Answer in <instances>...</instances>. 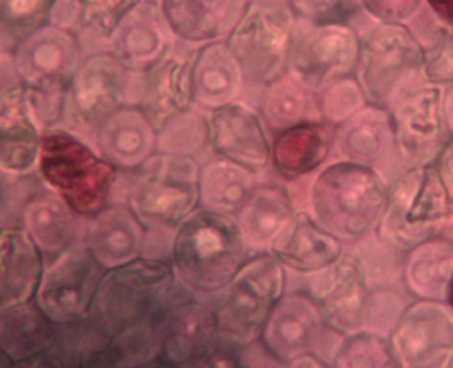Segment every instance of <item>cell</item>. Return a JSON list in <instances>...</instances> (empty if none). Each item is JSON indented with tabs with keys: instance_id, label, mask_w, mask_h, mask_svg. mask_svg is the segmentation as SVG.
<instances>
[{
	"instance_id": "cell-1",
	"label": "cell",
	"mask_w": 453,
	"mask_h": 368,
	"mask_svg": "<svg viewBox=\"0 0 453 368\" xmlns=\"http://www.w3.org/2000/svg\"><path fill=\"white\" fill-rule=\"evenodd\" d=\"M188 294L191 290L178 280L171 263L140 256L104 272L88 319L113 338L127 329L159 321L169 305Z\"/></svg>"
},
{
	"instance_id": "cell-2",
	"label": "cell",
	"mask_w": 453,
	"mask_h": 368,
	"mask_svg": "<svg viewBox=\"0 0 453 368\" xmlns=\"http://www.w3.org/2000/svg\"><path fill=\"white\" fill-rule=\"evenodd\" d=\"M250 253L235 217L203 207L176 229L171 248L178 280L200 295L224 292Z\"/></svg>"
},
{
	"instance_id": "cell-3",
	"label": "cell",
	"mask_w": 453,
	"mask_h": 368,
	"mask_svg": "<svg viewBox=\"0 0 453 368\" xmlns=\"http://www.w3.org/2000/svg\"><path fill=\"white\" fill-rule=\"evenodd\" d=\"M388 183L373 167L334 161L319 171L309 189L311 213L346 244L373 234L384 215Z\"/></svg>"
},
{
	"instance_id": "cell-4",
	"label": "cell",
	"mask_w": 453,
	"mask_h": 368,
	"mask_svg": "<svg viewBox=\"0 0 453 368\" xmlns=\"http://www.w3.org/2000/svg\"><path fill=\"white\" fill-rule=\"evenodd\" d=\"M36 171L51 193L86 218L108 207L118 174L99 150L67 130L46 132Z\"/></svg>"
},
{
	"instance_id": "cell-5",
	"label": "cell",
	"mask_w": 453,
	"mask_h": 368,
	"mask_svg": "<svg viewBox=\"0 0 453 368\" xmlns=\"http://www.w3.org/2000/svg\"><path fill=\"white\" fill-rule=\"evenodd\" d=\"M453 218L452 202L436 162L404 167L388 184L386 210L377 235L388 246L408 253L411 248L441 235Z\"/></svg>"
},
{
	"instance_id": "cell-6",
	"label": "cell",
	"mask_w": 453,
	"mask_h": 368,
	"mask_svg": "<svg viewBox=\"0 0 453 368\" xmlns=\"http://www.w3.org/2000/svg\"><path fill=\"white\" fill-rule=\"evenodd\" d=\"M370 104L390 110L425 77V46L408 24H377L360 36L355 67Z\"/></svg>"
},
{
	"instance_id": "cell-7",
	"label": "cell",
	"mask_w": 453,
	"mask_h": 368,
	"mask_svg": "<svg viewBox=\"0 0 453 368\" xmlns=\"http://www.w3.org/2000/svg\"><path fill=\"white\" fill-rule=\"evenodd\" d=\"M287 292V268L272 253L250 261L224 288L215 309L219 343L241 349L259 341L273 309Z\"/></svg>"
},
{
	"instance_id": "cell-8",
	"label": "cell",
	"mask_w": 453,
	"mask_h": 368,
	"mask_svg": "<svg viewBox=\"0 0 453 368\" xmlns=\"http://www.w3.org/2000/svg\"><path fill=\"white\" fill-rule=\"evenodd\" d=\"M200 169L196 157L156 152L132 171L127 205L145 227L176 230L200 208Z\"/></svg>"
},
{
	"instance_id": "cell-9",
	"label": "cell",
	"mask_w": 453,
	"mask_h": 368,
	"mask_svg": "<svg viewBox=\"0 0 453 368\" xmlns=\"http://www.w3.org/2000/svg\"><path fill=\"white\" fill-rule=\"evenodd\" d=\"M296 18L290 7L278 2H252L241 21L226 36L244 82L268 86L288 72Z\"/></svg>"
},
{
	"instance_id": "cell-10",
	"label": "cell",
	"mask_w": 453,
	"mask_h": 368,
	"mask_svg": "<svg viewBox=\"0 0 453 368\" xmlns=\"http://www.w3.org/2000/svg\"><path fill=\"white\" fill-rule=\"evenodd\" d=\"M360 36L346 23H305L296 19L288 72L309 89L320 92L353 75Z\"/></svg>"
},
{
	"instance_id": "cell-11",
	"label": "cell",
	"mask_w": 453,
	"mask_h": 368,
	"mask_svg": "<svg viewBox=\"0 0 453 368\" xmlns=\"http://www.w3.org/2000/svg\"><path fill=\"white\" fill-rule=\"evenodd\" d=\"M104 272L84 244H75L45 263L33 300L57 326L84 321Z\"/></svg>"
},
{
	"instance_id": "cell-12",
	"label": "cell",
	"mask_w": 453,
	"mask_h": 368,
	"mask_svg": "<svg viewBox=\"0 0 453 368\" xmlns=\"http://www.w3.org/2000/svg\"><path fill=\"white\" fill-rule=\"evenodd\" d=\"M388 338L399 367H450L453 309L447 302L412 300L397 316L388 331Z\"/></svg>"
},
{
	"instance_id": "cell-13",
	"label": "cell",
	"mask_w": 453,
	"mask_h": 368,
	"mask_svg": "<svg viewBox=\"0 0 453 368\" xmlns=\"http://www.w3.org/2000/svg\"><path fill=\"white\" fill-rule=\"evenodd\" d=\"M443 89L423 82L403 94L388 110L397 159L404 167L436 161L450 137L443 113Z\"/></svg>"
},
{
	"instance_id": "cell-14",
	"label": "cell",
	"mask_w": 453,
	"mask_h": 368,
	"mask_svg": "<svg viewBox=\"0 0 453 368\" xmlns=\"http://www.w3.org/2000/svg\"><path fill=\"white\" fill-rule=\"evenodd\" d=\"M303 278V290L318 303L333 333L342 336L365 327L373 288L353 254L344 253L334 264Z\"/></svg>"
},
{
	"instance_id": "cell-15",
	"label": "cell",
	"mask_w": 453,
	"mask_h": 368,
	"mask_svg": "<svg viewBox=\"0 0 453 368\" xmlns=\"http://www.w3.org/2000/svg\"><path fill=\"white\" fill-rule=\"evenodd\" d=\"M326 329L318 303L300 288L285 292L276 303L259 341L274 362L290 367L305 355H318Z\"/></svg>"
},
{
	"instance_id": "cell-16",
	"label": "cell",
	"mask_w": 453,
	"mask_h": 368,
	"mask_svg": "<svg viewBox=\"0 0 453 368\" xmlns=\"http://www.w3.org/2000/svg\"><path fill=\"white\" fill-rule=\"evenodd\" d=\"M159 362L174 367L204 365L217 349L215 309L193 297V292L167 307L160 319Z\"/></svg>"
},
{
	"instance_id": "cell-17",
	"label": "cell",
	"mask_w": 453,
	"mask_h": 368,
	"mask_svg": "<svg viewBox=\"0 0 453 368\" xmlns=\"http://www.w3.org/2000/svg\"><path fill=\"white\" fill-rule=\"evenodd\" d=\"M210 147L228 161L237 162L252 172H261L272 164V138L259 111L234 101L211 110Z\"/></svg>"
},
{
	"instance_id": "cell-18",
	"label": "cell",
	"mask_w": 453,
	"mask_h": 368,
	"mask_svg": "<svg viewBox=\"0 0 453 368\" xmlns=\"http://www.w3.org/2000/svg\"><path fill=\"white\" fill-rule=\"evenodd\" d=\"M125 86V67L118 58L94 55L73 75L70 89L72 115L79 125L99 130L121 108Z\"/></svg>"
},
{
	"instance_id": "cell-19",
	"label": "cell",
	"mask_w": 453,
	"mask_h": 368,
	"mask_svg": "<svg viewBox=\"0 0 453 368\" xmlns=\"http://www.w3.org/2000/svg\"><path fill=\"white\" fill-rule=\"evenodd\" d=\"M31 94L24 89L9 92L0 104V172L26 176L38 165L43 132Z\"/></svg>"
},
{
	"instance_id": "cell-20",
	"label": "cell",
	"mask_w": 453,
	"mask_h": 368,
	"mask_svg": "<svg viewBox=\"0 0 453 368\" xmlns=\"http://www.w3.org/2000/svg\"><path fill=\"white\" fill-rule=\"evenodd\" d=\"M270 253L290 272L307 276L334 264L346 253V242L322 227L311 211L296 210L276 237Z\"/></svg>"
},
{
	"instance_id": "cell-21",
	"label": "cell",
	"mask_w": 453,
	"mask_h": 368,
	"mask_svg": "<svg viewBox=\"0 0 453 368\" xmlns=\"http://www.w3.org/2000/svg\"><path fill=\"white\" fill-rule=\"evenodd\" d=\"M333 150L342 161L357 162L382 169L392 161L399 162L390 111L366 104L333 130Z\"/></svg>"
},
{
	"instance_id": "cell-22",
	"label": "cell",
	"mask_w": 453,
	"mask_h": 368,
	"mask_svg": "<svg viewBox=\"0 0 453 368\" xmlns=\"http://www.w3.org/2000/svg\"><path fill=\"white\" fill-rule=\"evenodd\" d=\"M79 60L75 40L62 29L42 27L27 36L18 51L16 64L26 86L33 91L60 88Z\"/></svg>"
},
{
	"instance_id": "cell-23",
	"label": "cell",
	"mask_w": 453,
	"mask_h": 368,
	"mask_svg": "<svg viewBox=\"0 0 453 368\" xmlns=\"http://www.w3.org/2000/svg\"><path fill=\"white\" fill-rule=\"evenodd\" d=\"M145 229L128 205L106 207L89 218L84 246L104 270H111L142 256L147 242Z\"/></svg>"
},
{
	"instance_id": "cell-24",
	"label": "cell",
	"mask_w": 453,
	"mask_h": 368,
	"mask_svg": "<svg viewBox=\"0 0 453 368\" xmlns=\"http://www.w3.org/2000/svg\"><path fill=\"white\" fill-rule=\"evenodd\" d=\"M248 5L250 0H162V14L174 34L206 45L226 38Z\"/></svg>"
},
{
	"instance_id": "cell-25",
	"label": "cell",
	"mask_w": 453,
	"mask_h": 368,
	"mask_svg": "<svg viewBox=\"0 0 453 368\" xmlns=\"http://www.w3.org/2000/svg\"><path fill=\"white\" fill-rule=\"evenodd\" d=\"M333 130L324 121H311L276 132L272 140L274 172L285 181H296L320 171L333 154Z\"/></svg>"
},
{
	"instance_id": "cell-26",
	"label": "cell",
	"mask_w": 453,
	"mask_h": 368,
	"mask_svg": "<svg viewBox=\"0 0 453 368\" xmlns=\"http://www.w3.org/2000/svg\"><path fill=\"white\" fill-rule=\"evenodd\" d=\"M57 324L35 300L0 309V351L12 365H31L57 345Z\"/></svg>"
},
{
	"instance_id": "cell-27",
	"label": "cell",
	"mask_w": 453,
	"mask_h": 368,
	"mask_svg": "<svg viewBox=\"0 0 453 368\" xmlns=\"http://www.w3.org/2000/svg\"><path fill=\"white\" fill-rule=\"evenodd\" d=\"M169 26L154 5H134L118 24L114 57L128 70H152L164 60L169 46Z\"/></svg>"
},
{
	"instance_id": "cell-28",
	"label": "cell",
	"mask_w": 453,
	"mask_h": 368,
	"mask_svg": "<svg viewBox=\"0 0 453 368\" xmlns=\"http://www.w3.org/2000/svg\"><path fill=\"white\" fill-rule=\"evenodd\" d=\"M45 259L23 227L0 229V309L35 299Z\"/></svg>"
},
{
	"instance_id": "cell-29",
	"label": "cell",
	"mask_w": 453,
	"mask_h": 368,
	"mask_svg": "<svg viewBox=\"0 0 453 368\" xmlns=\"http://www.w3.org/2000/svg\"><path fill=\"white\" fill-rule=\"evenodd\" d=\"M96 140L106 161L130 172L157 152V130L140 110L119 108L99 126Z\"/></svg>"
},
{
	"instance_id": "cell-30",
	"label": "cell",
	"mask_w": 453,
	"mask_h": 368,
	"mask_svg": "<svg viewBox=\"0 0 453 368\" xmlns=\"http://www.w3.org/2000/svg\"><path fill=\"white\" fill-rule=\"evenodd\" d=\"M295 211L294 200L285 186L256 184L235 220L252 253H270L273 242L294 218Z\"/></svg>"
},
{
	"instance_id": "cell-31",
	"label": "cell",
	"mask_w": 453,
	"mask_h": 368,
	"mask_svg": "<svg viewBox=\"0 0 453 368\" xmlns=\"http://www.w3.org/2000/svg\"><path fill=\"white\" fill-rule=\"evenodd\" d=\"M77 213L55 195L38 193L23 208V229L33 239L45 263L77 244Z\"/></svg>"
},
{
	"instance_id": "cell-32",
	"label": "cell",
	"mask_w": 453,
	"mask_h": 368,
	"mask_svg": "<svg viewBox=\"0 0 453 368\" xmlns=\"http://www.w3.org/2000/svg\"><path fill=\"white\" fill-rule=\"evenodd\" d=\"M193 62L181 57H167L152 69L142 111L149 116L157 132L173 118L189 110L195 99Z\"/></svg>"
},
{
	"instance_id": "cell-33",
	"label": "cell",
	"mask_w": 453,
	"mask_h": 368,
	"mask_svg": "<svg viewBox=\"0 0 453 368\" xmlns=\"http://www.w3.org/2000/svg\"><path fill=\"white\" fill-rule=\"evenodd\" d=\"M453 278V239L436 235L404 257L403 281L414 299L445 302Z\"/></svg>"
},
{
	"instance_id": "cell-34",
	"label": "cell",
	"mask_w": 453,
	"mask_h": 368,
	"mask_svg": "<svg viewBox=\"0 0 453 368\" xmlns=\"http://www.w3.org/2000/svg\"><path fill=\"white\" fill-rule=\"evenodd\" d=\"M244 75L226 42H211L198 51L193 62L195 99L215 110L234 103L242 89Z\"/></svg>"
},
{
	"instance_id": "cell-35",
	"label": "cell",
	"mask_w": 453,
	"mask_h": 368,
	"mask_svg": "<svg viewBox=\"0 0 453 368\" xmlns=\"http://www.w3.org/2000/svg\"><path fill=\"white\" fill-rule=\"evenodd\" d=\"M259 113L274 134L295 125L322 121L319 92L309 89L290 72L265 86Z\"/></svg>"
},
{
	"instance_id": "cell-36",
	"label": "cell",
	"mask_w": 453,
	"mask_h": 368,
	"mask_svg": "<svg viewBox=\"0 0 453 368\" xmlns=\"http://www.w3.org/2000/svg\"><path fill=\"white\" fill-rule=\"evenodd\" d=\"M256 184V172L217 156L200 169V207L235 217Z\"/></svg>"
},
{
	"instance_id": "cell-37",
	"label": "cell",
	"mask_w": 453,
	"mask_h": 368,
	"mask_svg": "<svg viewBox=\"0 0 453 368\" xmlns=\"http://www.w3.org/2000/svg\"><path fill=\"white\" fill-rule=\"evenodd\" d=\"M329 365L338 368H388L399 367V362L388 334L362 327L342 334Z\"/></svg>"
},
{
	"instance_id": "cell-38",
	"label": "cell",
	"mask_w": 453,
	"mask_h": 368,
	"mask_svg": "<svg viewBox=\"0 0 453 368\" xmlns=\"http://www.w3.org/2000/svg\"><path fill=\"white\" fill-rule=\"evenodd\" d=\"M157 152L196 157L210 147V125L203 116L184 111L159 130Z\"/></svg>"
},
{
	"instance_id": "cell-39",
	"label": "cell",
	"mask_w": 453,
	"mask_h": 368,
	"mask_svg": "<svg viewBox=\"0 0 453 368\" xmlns=\"http://www.w3.org/2000/svg\"><path fill=\"white\" fill-rule=\"evenodd\" d=\"M55 0H0V31L24 42L43 27L51 14Z\"/></svg>"
},
{
	"instance_id": "cell-40",
	"label": "cell",
	"mask_w": 453,
	"mask_h": 368,
	"mask_svg": "<svg viewBox=\"0 0 453 368\" xmlns=\"http://www.w3.org/2000/svg\"><path fill=\"white\" fill-rule=\"evenodd\" d=\"M366 104L368 99L355 73L342 77L319 92L320 118L333 128L358 113Z\"/></svg>"
},
{
	"instance_id": "cell-41",
	"label": "cell",
	"mask_w": 453,
	"mask_h": 368,
	"mask_svg": "<svg viewBox=\"0 0 453 368\" xmlns=\"http://www.w3.org/2000/svg\"><path fill=\"white\" fill-rule=\"evenodd\" d=\"M135 0H73L75 21L81 29L96 34H111Z\"/></svg>"
},
{
	"instance_id": "cell-42",
	"label": "cell",
	"mask_w": 453,
	"mask_h": 368,
	"mask_svg": "<svg viewBox=\"0 0 453 368\" xmlns=\"http://www.w3.org/2000/svg\"><path fill=\"white\" fill-rule=\"evenodd\" d=\"M425 77L428 82L438 86L453 84V27L441 26L436 40L425 46Z\"/></svg>"
},
{
	"instance_id": "cell-43",
	"label": "cell",
	"mask_w": 453,
	"mask_h": 368,
	"mask_svg": "<svg viewBox=\"0 0 453 368\" xmlns=\"http://www.w3.org/2000/svg\"><path fill=\"white\" fill-rule=\"evenodd\" d=\"M358 4L377 24L411 23L425 7V0H358Z\"/></svg>"
},
{
	"instance_id": "cell-44",
	"label": "cell",
	"mask_w": 453,
	"mask_h": 368,
	"mask_svg": "<svg viewBox=\"0 0 453 368\" xmlns=\"http://www.w3.org/2000/svg\"><path fill=\"white\" fill-rule=\"evenodd\" d=\"M298 21L305 23H344L346 0H285Z\"/></svg>"
},
{
	"instance_id": "cell-45",
	"label": "cell",
	"mask_w": 453,
	"mask_h": 368,
	"mask_svg": "<svg viewBox=\"0 0 453 368\" xmlns=\"http://www.w3.org/2000/svg\"><path fill=\"white\" fill-rule=\"evenodd\" d=\"M434 162H436L438 172L441 176V181L447 188V193L450 196L453 208V135H450L449 140L445 142L443 149L440 150V154H438Z\"/></svg>"
},
{
	"instance_id": "cell-46",
	"label": "cell",
	"mask_w": 453,
	"mask_h": 368,
	"mask_svg": "<svg viewBox=\"0 0 453 368\" xmlns=\"http://www.w3.org/2000/svg\"><path fill=\"white\" fill-rule=\"evenodd\" d=\"M425 4L438 23L453 27V0H425Z\"/></svg>"
},
{
	"instance_id": "cell-47",
	"label": "cell",
	"mask_w": 453,
	"mask_h": 368,
	"mask_svg": "<svg viewBox=\"0 0 453 368\" xmlns=\"http://www.w3.org/2000/svg\"><path fill=\"white\" fill-rule=\"evenodd\" d=\"M443 113H445L449 134L453 135V84L445 86L443 89Z\"/></svg>"
},
{
	"instance_id": "cell-48",
	"label": "cell",
	"mask_w": 453,
	"mask_h": 368,
	"mask_svg": "<svg viewBox=\"0 0 453 368\" xmlns=\"http://www.w3.org/2000/svg\"><path fill=\"white\" fill-rule=\"evenodd\" d=\"M450 307L453 309V278H452V283H450V288H449V295H447V300H445Z\"/></svg>"
},
{
	"instance_id": "cell-49",
	"label": "cell",
	"mask_w": 453,
	"mask_h": 368,
	"mask_svg": "<svg viewBox=\"0 0 453 368\" xmlns=\"http://www.w3.org/2000/svg\"><path fill=\"white\" fill-rule=\"evenodd\" d=\"M9 365H12L9 360H7V356L0 351V367H9Z\"/></svg>"
}]
</instances>
